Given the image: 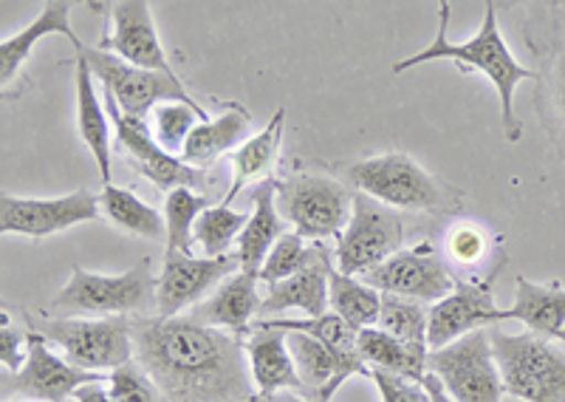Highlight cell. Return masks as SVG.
I'll return each mask as SVG.
<instances>
[{"mask_svg":"<svg viewBox=\"0 0 565 402\" xmlns=\"http://www.w3.org/2000/svg\"><path fill=\"white\" fill-rule=\"evenodd\" d=\"M136 363L170 402H246L255 383L241 335L193 318H136Z\"/></svg>","mask_w":565,"mask_h":402,"instance_id":"obj_1","label":"cell"},{"mask_svg":"<svg viewBox=\"0 0 565 402\" xmlns=\"http://www.w3.org/2000/svg\"><path fill=\"white\" fill-rule=\"evenodd\" d=\"M447 29H450V0H441L436 40L427 43V49L416 52L413 57L393 63V74H405L416 65L433 63V60H452L458 65V72L483 74L494 85V94H498V103H501V123L507 142H518L523 134V125L518 119V110H514V92H518V85L523 80H540V74L514 57L509 43L503 40L501 27H498V9L492 3H487L481 27L469 40L452 43Z\"/></svg>","mask_w":565,"mask_h":402,"instance_id":"obj_2","label":"cell"},{"mask_svg":"<svg viewBox=\"0 0 565 402\" xmlns=\"http://www.w3.org/2000/svg\"><path fill=\"white\" fill-rule=\"evenodd\" d=\"M345 179L353 190H360L393 210L452 215L463 204V190L441 182L438 176H433L411 154H402V150L367 156V159L348 165Z\"/></svg>","mask_w":565,"mask_h":402,"instance_id":"obj_3","label":"cell"},{"mask_svg":"<svg viewBox=\"0 0 565 402\" xmlns=\"http://www.w3.org/2000/svg\"><path fill=\"white\" fill-rule=\"evenodd\" d=\"M494 360L509 396L523 402H565V351L537 331L489 329Z\"/></svg>","mask_w":565,"mask_h":402,"instance_id":"obj_4","label":"cell"},{"mask_svg":"<svg viewBox=\"0 0 565 402\" xmlns=\"http://www.w3.org/2000/svg\"><path fill=\"white\" fill-rule=\"evenodd\" d=\"M150 261H139L122 275H97L83 266L71 269L68 284L54 295L52 309L63 315H141L156 306Z\"/></svg>","mask_w":565,"mask_h":402,"instance_id":"obj_5","label":"cell"},{"mask_svg":"<svg viewBox=\"0 0 565 402\" xmlns=\"http://www.w3.org/2000/svg\"><path fill=\"white\" fill-rule=\"evenodd\" d=\"M277 184V210L306 241L340 239L351 221L353 190L320 173L286 176Z\"/></svg>","mask_w":565,"mask_h":402,"instance_id":"obj_6","label":"cell"},{"mask_svg":"<svg viewBox=\"0 0 565 402\" xmlns=\"http://www.w3.org/2000/svg\"><path fill=\"white\" fill-rule=\"evenodd\" d=\"M77 57H85L90 65L94 77L103 83L105 94L114 97V103L130 114V117L145 119L159 108L161 103H190L199 105L193 94L186 92V85L181 83L179 74H164L153 72V68H141V65L128 63V60L116 57L114 52L105 49H90L85 46Z\"/></svg>","mask_w":565,"mask_h":402,"instance_id":"obj_7","label":"cell"},{"mask_svg":"<svg viewBox=\"0 0 565 402\" xmlns=\"http://www.w3.org/2000/svg\"><path fill=\"white\" fill-rule=\"evenodd\" d=\"M427 371L441 380L456 402H503L507 396L489 326L433 349L427 355Z\"/></svg>","mask_w":565,"mask_h":402,"instance_id":"obj_8","label":"cell"},{"mask_svg":"<svg viewBox=\"0 0 565 402\" xmlns=\"http://www.w3.org/2000/svg\"><path fill=\"white\" fill-rule=\"evenodd\" d=\"M43 335L63 349L65 360L85 371H114L136 355L134 320L128 315L45 320Z\"/></svg>","mask_w":565,"mask_h":402,"instance_id":"obj_9","label":"cell"},{"mask_svg":"<svg viewBox=\"0 0 565 402\" xmlns=\"http://www.w3.org/2000/svg\"><path fill=\"white\" fill-rule=\"evenodd\" d=\"M405 241V221L393 208L371 195L353 190L351 221L345 224L342 235L337 239L334 264L345 275H365L373 266L391 258L402 250Z\"/></svg>","mask_w":565,"mask_h":402,"instance_id":"obj_10","label":"cell"},{"mask_svg":"<svg viewBox=\"0 0 565 402\" xmlns=\"http://www.w3.org/2000/svg\"><path fill=\"white\" fill-rule=\"evenodd\" d=\"M362 281L380 293L402 295V298L422 300V304H436V300L447 298L458 284L441 250H436L433 244L398 250L380 266H373L371 273L362 275Z\"/></svg>","mask_w":565,"mask_h":402,"instance_id":"obj_11","label":"cell"},{"mask_svg":"<svg viewBox=\"0 0 565 402\" xmlns=\"http://www.w3.org/2000/svg\"><path fill=\"white\" fill-rule=\"evenodd\" d=\"M103 215L99 195L90 190H74L57 199H23V195H0V233L49 239L54 233L88 224Z\"/></svg>","mask_w":565,"mask_h":402,"instance_id":"obj_12","label":"cell"},{"mask_svg":"<svg viewBox=\"0 0 565 402\" xmlns=\"http://www.w3.org/2000/svg\"><path fill=\"white\" fill-rule=\"evenodd\" d=\"M103 99L105 108H108L110 114V123H114L116 142H119V148L128 154V162L134 165L145 179H150V182L159 190H164V193H170V190L175 188L199 190L201 184H204V173H201L199 168L186 165L184 159H179V156H173L170 150H164L156 142L153 130L145 125V119L125 114V110L114 103L110 94L103 92Z\"/></svg>","mask_w":565,"mask_h":402,"instance_id":"obj_13","label":"cell"},{"mask_svg":"<svg viewBox=\"0 0 565 402\" xmlns=\"http://www.w3.org/2000/svg\"><path fill=\"white\" fill-rule=\"evenodd\" d=\"M241 269L238 255H190L168 247L164 266H161L159 284H156V311L159 318H179V311L201 304L206 293H215L221 281Z\"/></svg>","mask_w":565,"mask_h":402,"instance_id":"obj_14","label":"cell"},{"mask_svg":"<svg viewBox=\"0 0 565 402\" xmlns=\"http://www.w3.org/2000/svg\"><path fill=\"white\" fill-rule=\"evenodd\" d=\"M29 338V355L26 363L20 366L12 374H3V400L9 396H23V400L34 402H65L74 396V391L85 383L103 380L97 371H85L74 366L71 360L54 355L49 349V338L45 335H26Z\"/></svg>","mask_w":565,"mask_h":402,"instance_id":"obj_15","label":"cell"},{"mask_svg":"<svg viewBox=\"0 0 565 402\" xmlns=\"http://www.w3.org/2000/svg\"><path fill=\"white\" fill-rule=\"evenodd\" d=\"M503 309L494 306L492 281H458L447 298L430 304V324H427V346L441 349L469 331L487 329L501 324Z\"/></svg>","mask_w":565,"mask_h":402,"instance_id":"obj_16","label":"cell"},{"mask_svg":"<svg viewBox=\"0 0 565 402\" xmlns=\"http://www.w3.org/2000/svg\"><path fill=\"white\" fill-rule=\"evenodd\" d=\"M99 49L114 52L116 57L141 65V68L175 74L168 52L161 46L159 29H156L153 12H150V0H116L114 9H110V32L103 34Z\"/></svg>","mask_w":565,"mask_h":402,"instance_id":"obj_17","label":"cell"},{"mask_svg":"<svg viewBox=\"0 0 565 402\" xmlns=\"http://www.w3.org/2000/svg\"><path fill=\"white\" fill-rule=\"evenodd\" d=\"M441 255L447 266L461 275L458 281H492L498 275V266L503 264L498 233L483 221L472 219H461L447 228Z\"/></svg>","mask_w":565,"mask_h":402,"instance_id":"obj_18","label":"cell"},{"mask_svg":"<svg viewBox=\"0 0 565 402\" xmlns=\"http://www.w3.org/2000/svg\"><path fill=\"white\" fill-rule=\"evenodd\" d=\"M331 255L322 247L320 241H315V258L302 266L300 273L289 275V278L277 281V284L266 286V295L260 300V318L269 315H280L286 309H300L306 318H317L326 315L328 309V273H331Z\"/></svg>","mask_w":565,"mask_h":402,"instance_id":"obj_19","label":"cell"},{"mask_svg":"<svg viewBox=\"0 0 565 402\" xmlns=\"http://www.w3.org/2000/svg\"><path fill=\"white\" fill-rule=\"evenodd\" d=\"M71 7H74V0H43V12L26 29H20L18 34H9V38L0 40V83H3L7 92L18 80L20 68L32 57L34 46L43 38H49V34H63V38H68L74 52H83L85 43L71 29Z\"/></svg>","mask_w":565,"mask_h":402,"instance_id":"obj_20","label":"cell"},{"mask_svg":"<svg viewBox=\"0 0 565 402\" xmlns=\"http://www.w3.org/2000/svg\"><path fill=\"white\" fill-rule=\"evenodd\" d=\"M246 360H249L252 383H255V391H260V394L306 391L295 357H291L286 331L260 324L252 326L249 340H246Z\"/></svg>","mask_w":565,"mask_h":402,"instance_id":"obj_21","label":"cell"},{"mask_svg":"<svg viewBox=\"0 0 565 402\" xmlns=\"http://www.w3.org/2000/svg\"><path fill=\"white\" fill-rule=\"evenodd\" d=\"M260 278L249 273H232L230 278L215 286V293L206 295L201 304L193 306L190 318L215 329L235 331V335H249L252 318L260 311V293H257Z\"/></svg>","mask_w":565,"mask_h":402,"instance_id":"obj_22","label":"cell"},{"mask_svg":"<svg viewBox=\"0 0 565 402\" xmlns=\"http://www.w3.org/2000/svg\"><path fill=\"white\" fill-rule=\"evenodd\" d=\"M282 235V215L277 210V184L275 179H264L252 190V213L244 233L238 235V264L241 273L257 275L264 266L266 255Z\"/></svg>","mask_w":565,"mask_h":402,"instance_id":"obj_23","label":"cell"},{"mask_svg":"<svg viewBox=\"0 0 565 402\" xmlns=\"http://www.w3.org/2000/svg\"><path fill=\"white\" fill-rule=\"evenodd\" d=\"M252 117L244 105H230L224 114H218L215 119H206L199 123L190 137H186L184 150H181V159L193 168H206V165L218 162L221 156L230 154V150H238L244 145V137L249 134Z\"/></svg>","mask_w":565,"mask_h":402,"instance_id":"obj_24","label":"cell"},{"mask_svg":"<svg viewBox=\"0 0 565 402\" xmlns=\"http://www.w3.org/2000/svg\"><path fill=\"white\" fill-rule=\"evenodd\" d=\"M503 320H521L529 331L557 340L565 329V289L557 281L543 286L518 275L514 304L503 309Z\"/></svg>","mask_w":565,"mask_h":402,"instance_id":"obj_25","label":"cell"},{"mask_svg":"<svg viewBox=\"0 0 565 402\" xmlns=\"http://www.w3.org/2000/svg\"><path fill=\"white\" fill-rule=\"evenodd\" d=\"M77 125L79 137L88 145L94 162H97L103 184H110V114L105 108V99H99L97 85H94V72L77 57Z\"/></svg>","mask_w":565,"mask_h":402,"instance_id":"obj_26","label":"cell"},{"mask_svg":"<svg viewBox=\"0 0 565 402\" xmlns=\"http://www.w3.org/2000/svg\"><path fill=\"white\" fill-rule=\"evenodd\" d=\"M282 123H286V108H277L275 117L266 123L260 134L246 139L238 150H232V184L226 190L224 204H230L252 179H269V170L282 142Z\"/></svg>","mask_w":565,"mask_h":402,"instance_id":"obj_27","label":"cell"},{"mask_svg":"<svg viewBox=\"0 0 565 402\" xmlns=\"http://www.w3.org/2000/svg\"><path fill=\"white\" fill-rule=\"evenodd\" d=\"M286 338H289L291 357H295L300 380L306 385V394L331 402V396L342 389L340 363H337L334 351L328 349L322 340L302 335V331H286Z\"/></svg>","mask_w":565,"mask_h":402,"instance_id":"obj_28","label":"cell"},{"mask_svg":"<svg viewBox=\"0 0 565 402\" xmlns=\"http://www.w3.org/2000/svg\"><path fill=\"white\" fill-rule=\"evenodd\" d=\"M360 351L365 357V363H371L373 369L393 371V374H402L407 380H416V383H422L427 377V355L430 351L424 346H413L393 338L380 326L360 329Z\"/></svg>","mask_w":565,"mask_h":402,"instance_id":"obj_29","label":"cell"},{"mask_svg":"<svg viewBox=\"0 0 565 402\" xmlns=\"http://www.w3.org/2000/svg\"><path fill=\"white\" fill-rule=\"evenodd\" d=\"M99 208H103L105 219L116 230H122V233L139 235V239H161V235H168V224H164L159 210L150 208L148 201H141L134 190L103 184Z\"/></svg>","mask_w":565,"mask_h":402,"instance_id":"obj_30","label":"cell"},{"mask_svg":"<svg viewBox=\"0 0 565 402\" xmlns=\"http://www.w3.org/2000/svg\"><path fill=\"white\" fill-rule=\"evenodd\" d=\"M328 306L345 324L360 331L367 329V326H376V320H380L382 293L365 284V281L340 273L337 266H331V273H328Z\"/></svg>","mask_w":565,"mask_h":402,"instance_id":"obj_31","label":"cell"},{"mask_svg":"<svg viewBox=\"0 0 565 402\" xmlns=\"http://www.w3.org/2000/svg\"><path fill=\"white\" fill-rule=\"evenodd\" d=\"M427 324H430V306L422 300L402 298V295L382 293V311L376 326L385 329L393 338L405 340L413 346H427Z\"/></svg>","mask_w":565,"mask_h":402,"instance_id":"obj_32","label":"cell"},{"mask_svg":"<svg viewBox=\"0 0 565 402\" xmlns=\"http://www.w3.org/2000/svg\"><path fill=\"white\" fill-rule=\"evenodd\" d=\"M249 215L232 210L230 204H218V208H206L199 215L193 230L195 247L201 250V255L206 258H218V255H230V247L238 241V235L244 233Z\"/></svg>","mask_w":565,"mask_h":402,"instance_id":"obj_33","label":"cell"},{"mask_svg":"<svg viewBox=\"0 0 565 402\" xmlns=\"http://www.w3.org/2000/svg\"><path fill=\"white\" fill-rule=\"evenodd\" d=\"M210 208L206 195H201L195 188H175L164 199V224H168V247L181 250L193 255V230L195 221L204 210Z\"/></svg>","mask_w":565,"mask_h":402,"instance_id":"obj_34","label":"cell"},{"mask_svg":"<svg viewBox=\"0 0 565 402\" xmlns=\"http://www.w3.org/2000/svg\"><path fill=\"white\" fill-rule=\"evenodd\" d=\"M206 119H210V110H204V105L199 108L190 103H161L159 108H153V137L161 148L181 156L190 130Z\"/></svg>","mask_w":565,"mask_h":402,"instance_id":"obj_35","label":"cell"},{"mask_svg":"<svg viewBox=\"0 0 565 402\" xmlns=\"http://www.w3.org/2000/svg\"><path fill=\"white\" fill-rule=\"evenodd\" d=\"M537 83L543 85V119L548 123L552 139L565 150V40L552 49V63Z\"/></svg>","mask_w":565,"mask_h":402,"instance_id":"obj_36","label":"cell"},{"mask_svg":"<svg viewBox=\"0 0 565 402\" xmlns=\"http://www.w3.org/2000/svg\"><path fill=\"white\" fill-rule=\"evenodd\" d=\"M311 258H315V244H306V239L300 233H282L275 247L269 250V255H266L257 278L266 286L277 284V281L300 273Z\"/></svg>","mask_w":565,"mask_h":402,"instance_id":"obj_37","label":"cell"},{"mask_svg":"<svg viewBox=\"0 0 565 402\" xmlns=\"http://www.w3.org/2000/svg\"><path fill=\"white\" fill-rule=\"evenodd\" d=\"M526 38L537 54H543V43L557 49L565 40V0H532Z\"/></svg>","mask_w":565,"mask_h":402,"instance_id":"obj_38","label":"cell"},{"mask_svg":"<svg viewBox=\"0 0 565 402\" xmlns=\"http://www.w3.org/2000/svg\"><path fill=\"white\" fill-rule=\"evenodd\" d=\"M108 389L116 402H170L153 377L134 360L110 371Z\"/></svg>","mask_w":565,"mask_h":402,"instance_id":"obj_39","label":"cell"},{"mask_svg":"<svg viewBox=\"0 0 565 402\" xmlns=\"http://www.w3.org/2000/svg\"><path fill=\"white\" fill-rule=\"evenodd\" d=\"M380 389L382 402H430V394L424 389V383H416V380H407L402 374H393V371L385 369H371V377Z\"/></svg>","mask_w":565,"mask_h":402,"instance_id":"obj_40","label":"cell"},{"mask_svg":"<svg viewBox=\"0 0 565 402\" xmlns=\"http://www.w3.org/2000/svg\"><path fill=\"white\" fill-rule=\"evenodd\" d=\"M29 355V338H23L18 329L9 326V320H3V329H0V360H3V369L18 371L20 366L26 363Z\"/></svg>","mask_w":565,"mask_h":402,"instance_id":"obj_41","label":"cell"},{"mask_svg":"<svg viewBox=\"0 0 565 402\" xmlns=\"http://www.w3.org/2000/svg\"><path fill=\"white\" fill-rule=\"evenodd\" d=\"M103 383H108V380H94V383L79 385V389L74 391V400L77 402H116L108 385H103Z\"/></svg>","mask_w":565,"mask_h":402,"instance_id":"obj_42","label":"cell"},{"mask_svg":"<svg viewBox=\"0 0 565 402\" xmlns=\"http://www.w3.org/2000/svg\"><path fill=\"white\" fill-rule=\"evenodd\" d=\"M246 402H322L317 400V396H297V391H275V394H260V391H255V394L249 396Z\"/></svg>","mask_w":565,"mask_h":402,"instance_id":"obj_43","label":"cell"},{"mask_svg":"<svg viewBox=\"0 0 565 402\" xmlns=\"http://www.w3.org/2000/svg\"><path fill=\"white\" fill-rule=\"evenodd\" d=\"M422 383H424V389H427V394H430V402H456L450 396V391L444 389V383L438 380L436 374H433V371H427V377H424Z\"/></svg>","mask_w":565,"mask_h":402,"instance_id":"obj_44","label":"cell"},{"mask_svg":"<svg viewBox=\"0 0 565 402\" xmlns=\"http://www.w3.org/2000/svg\"><path fill=\"white\" fill-rule=\"evenodd\" d=\"M487 3H492L494 9H512L518 3H523V0H487Z\"/></svg>","mask_w":565,"mask_h":402,"instance_id":"obj_45","label":"cell"},{"mask_svg":"<svg viewBox=\"0 0 565 402\" xmlns=\"http://www.w3.org/2000/svg\"><path fill=\"white\" fill-rule=\"evenodd\" d=\"M557 340H563V343H565V329L563 331H559V338Z\"/></svg>","mask_w":565,"mask_h":402,"instance_id":"obj_46","label":"cell"},{"mask_svg":"<svg viewBox=\"0 0 565 402\" xmlns=\"http://www.w3.org/2000/svg\"><path fill=\"white\" fill-rule=\"evenodd\" d=\"M3 402H26V400H3Z\"/></svg>","mask_w":565,"mask_h":402,"instance_id":"obj_47","label":"cell"}]
</instances>
